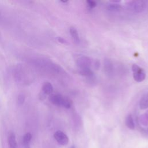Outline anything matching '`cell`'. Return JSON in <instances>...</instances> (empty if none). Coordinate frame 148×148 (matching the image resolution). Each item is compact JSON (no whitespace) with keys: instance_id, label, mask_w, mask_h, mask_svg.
I'll return each mask as SVG.
<instances>
[{"instance_id":"cell-1","label":"cell","mask_w":148,"mask_h":148,"mask_svg":"<svg viewBox=\"0 0 148 148\" xmlns=\"http://www.w3.org/2000/svg\"><path fill=\"white\" fill-rule=\"evenodd\" d=\"M49 101L55 105L63 106L67 109L70 108L72 104L70 99L60 94H50Z\"/></svg>"},{"instance_id":"cell-2","label":"cell","mask_w":148,"mask_h":148,"mask_svg":"<svg viewBox=\"0 0 148 148\" xmlns=\"http://www.w3.org/2000/svg\"><path fill=\"white\" fill-rule=\"evenodd\" d=\"M125 8L127 10L131 12L134 13H140L145 11L146 8V3L141 0L131 1L127 3Z\"/></svg>"},{"instance_id":"cell-3","label":"cell","mask_w":148,"mask_h":148,"mask_svg":"<svg viewBox=\"0 0 148 148\" xmlns=\"http://www.w3.org/2000/svg\"><path fill=\"white\" fill-rule=\"evenodd\" d=\"M133 71V77L137 82H142L146 78V73L144 70L136 64H133L132 66Z\"/></svg>"},{"instance_id":"cell-4","label":"cell","mask_w":148,"mask_h":148,"mask_svg":"<svg viewBox=\"0 0 148 148\" xmlns=\"http://www.w3.org/2000/svg\"><path fill=\"white\" fill-rule=\"evenodd\" d=\"M91 64V59L86 56H81L76 59V65L79 70L90 68Z\"/></svg>"},{"instance_id":"cell-5","label":"cell","mask_w":148,"mask_h":148,"mask_svg":"<svg viewBox=\"0 0 148 148\" xmlns=\"http://www.w3.org/2000/svg\"><path fill=\"white\" fill-rule=\"evenodd\" d=\"M54 138L57 143L62 146L67 145L69 142L68 136L63 131L58 130L54 134Z\"/></svg>"},{"instance_id":"cell-6","label":"cell","mask_w":148,"mask_h":148,"mask_svg":"<svg viewBox=\"0 0 148 148\" xmlns=\"http://www.w3.org/2000/svg\"><path fill=\"white\" fill-rule=\"evenodd\" d=\"M104 68L105 74L109 78L113 75L114 66L112 61L109 59H105L104 62Z\"/></svg>"},{"instance_id":"cell-7","label":"cell","mask_w":148,"mask_h":148,"mask_svg":"<svg viewBox=\"0 0 148 148\" xmlns=\"http://www.w3.org/2000/svg\"><path fill=\"white\" fill-rule=\"evenodd\" d=\"M8 144L9 148H18L16 135L13 131H10L8 135Z\"/></svg>"},{"instance_id":"cell-8","label":"cell","mask_w":148,"mask_h":148,"mask_svg":"<svg viewBox=\"0 0 148 148\" xmlns=\"http://www.w3.org/2000/svg\"><path fill=\"white\" fill-rule=\"evenodd\" d=\"M32 139V134L30 132L25 134L23 137V148H30V142Z\"/></svg>"},{"instance_id":"cell-9","label":"cell","mask_w":148,"mask_h":148,"mask_svg":"<svg viewBox=\"0 0 148 148\" xmlns=\"http://www.w3.org/2000/svg\"><path fill=\"white\" fill-rule=\"evenodd\" d=\"M70 33L72 38L73 39L74 42L76 44L80 43V38L78 32V30L74 27H71L70 29Z\"/></svg>"},{"instance_id":"cell-10","label":"cell","mask_w":148,"mask_h":148,"mask_svg":"<svg viewBox=\"0 0 148 148\" xmlns=\"http://www.w3.org/2000/svg\"><path fill=\"white\" fill-rule=\"evenodd\" d=\"M139 105L141 109H146L148 108V93L145 94L142 97L139 101Z\"/></svg>"},{"instance_id":"cell-11","label":"cell","mask_w":148,"mask_h":148,"mask_svg":"<svg viewBox=\"0 0 148 148\" xmlns=\"http://www.w3.org/2000/svg\"><path fill=\"white\" fill-rule=\"evenodd\" d=\"M108 10L112 12H118L121 10V6L118 4V2H112L107 5Z\"/></svg>"},{"instance_id":"cell-12","label":"cell","mask_w":148,"mask_h":148,"mask_svg":"<svg viewBox=\"0 0 148 148\" xmlns=\"http://www.w3.org/2000/svg\"><path fill=\"white\" fill-rule=\"evenodd\" d=\"M53 88L50 82H46L42 86V92L46 95H50L53 93Z\"/></svg>"},{"instance_id":"cell-13","label":"cell","mask_w":148,"mask_h":148,"mask_svg":"<svg viewBox=\"0 0 148 148\" xmlns=\"http://www.w3.org/2000/svg\"><path fill=\"white\" fill-rule=\"evenodd\" d=\"M125 125L130 130H134L135 128V123L131 115H128L125 118Z\"/></svg>"},{"instance_id":"cell-14","label":"cell","mask_w":148,"mask_h":148,"mask_svg":"<svg viewBox=\"0 0 148 148\" xmlns=\"http://www.w3.org/2000/svg\"><path fill=\"white\" fill-rule=\"evenodd\" d=\"M79 74L84 76L91 77L93 76V72L90 68H85L82 70H79Z\"/></svg>"},{"instance_id":"cell-15","label":"cell","mask_w":148,"mask_h":148,"mask_svg":"<svg viewBox=\"0 0 148 148\" xmlns=\"http://www.w3.org/2000/svg\"><path fill=\"white\" fill-rule=\"evenodd\" d=\"M139 120L140 123L144 125V126H147L148 125V119L147 117L145 116V114L140 115L139 117Z\"/></svg>"},{"instance_id":"cell-16","label":"cell","mask_w":148,"mask_h":148,"mask_svg":"<svg viewBox=\"0 0 148 148\" xmlns=\"http://www.w3.org/2000/svg\"><path fill=\"white\" fill-rule=\"evenodd\" d=\"M25 101V96L23 94H20L18 97V104L19 105H22L24 104Z\"/></svg>"},{"instance_id":"cell-17","label":"cell","mask_w":148,"mask_h":148,"mask_svg":"<svg viewBox=\"0 0 148 148\" xmlns=\"http://www.w3.org/2000/svg\"><path fill=\"white\" fill-rule=\"evenodd\" d=\"M87 4L89 7L90 8H94L97 6L96 2L94 1H91V0H89V1H87Z\"/></svg>"},{"instance_id":"cell-18","label":"cell","mask_w":148,"mask_h":148,"mask_svg":"<svg viewBox=\"0 0 148 148\" xmlns=\"http://www.w3.org/2000/svg\"><path fill=\"white\" fill-rule=\"evenodd\" d=\"M58 41L60 42V43H62V44H67V41H65L64 39L61 38V37H59L58 38Z\"/></svg>"},{"instance_id":"cell-19","label":"cell","mask_w":148,"mask_h":148,"mask_svg":"<svg viewBox=\"0 0 148 148\" xmlns=\"http://www.w3.org/2000/svg\"><path fill=\"white\" fill-rule=\"evenodd\" d=\"M100 62H99L98 60H97V61L95 62V63H94V68H95L97 70H98V68H100Z\"/></svg>"},{"instance_id":"cell-20","label":"cell","mask_w":148,"mask_h":148,"mask_svg":"<svg viewBox=\"0 0 148 148\" xmlns=\"http://www.w3.org/2000/svg\"><path fill=\"white\" fill-rule=\"evenodd\" d=\"M145 116L147 117V118L148 119V110L146 111V112L145 113Z\"/></svg>"},{"instance_id":"cell-21","label":"cell","mask_w":148,"mask_h":148,"mask_svg":"<svg viewBox=\"0 0 148 148\" xmlns=\"http://www.w3.org/2000/svg\"><path fill=\"white\" fill-rule=\"evenodd\" d=\"M61 2L63 3H67L68 1H61Z\"/></svg>"},{"instance_id":"cell-22","label":"cell","mask_w":148,"mask_h":148,"mask_svg":"<svg viewBox=\"0 0 148 148\" xmlns=\"http://www.w3.org/2000/svg\"><path fill=\"white\" fill-rule=\"evenodd\" d=\"M71 148H75V147H74V146H73V147H71Z\"/></svg>"}]
</instances>
